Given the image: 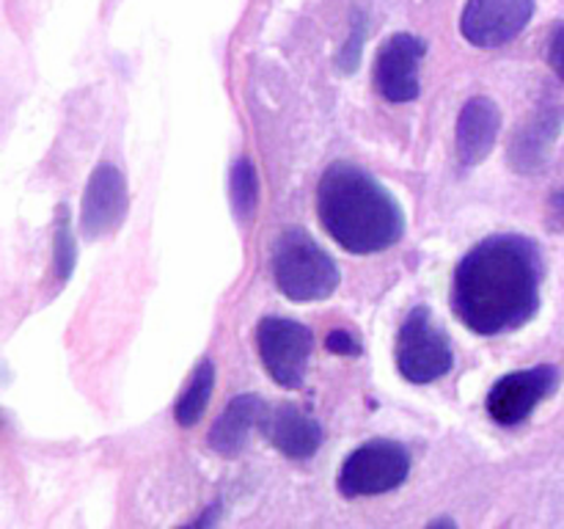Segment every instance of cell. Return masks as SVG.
<instances>
[{"label": "cell", "mask_w": 564, "mask_h": 529, "mask_svg": "<svg viewBox=\"0 0 564 529\" xmlns=\"http://www.w3.org/2000/svg\"><path fill=\"white\" fill-rule=\"evenodd\" d=\"M543 257L534 240L494 235L460 259L452 309L474 334L496 336L527 325L540 309Z\"/></svg>", "instance_id": "1"}, {"label": "cell", "mask_w": 564, "mask_h": 529, "mask_svg": "<svg viewBox=\"0 0 564 529\" xmlns=\"http://www.w3.org/2000/svg\"><path fill=\"white\" fill-rule=\"evenodd\" d=\"M317 213L325 231L352 253L386 251L405 231V215L397 198L375 176L350 163L325 169L317 187Z\"/></svg>", "instance_id": "2"}, {"label": "cell", "mask_w": 564, "mask_h": 529, "mask_svg": "<svg viewBox=\"0 0 564 529\" xmlns=\"http://www.w3.org/2000/svg\"><path fill=\"white\" fill-rule=\"evenodd\" d=\"M273 276L290 301H325L339 287L334 257L303 229H286L273 251Z\"/></svg>", "instance_id": "3"}, {"label": "cell", "mask_w": 564, "mask_h": 529, "mask_svg": "<svg viewBox=\"0 0 564 529\" xmlns=\"http://www.w3.org/2000/svg\"><path fill=\"white\" fill-rule=\"evenodd\" d=\"M452 342L427 306H416L397 336V367L411 384H433L452 369Z\"/></svg>", "instance_id": "4"}, {"label": "cell", "mask_w": 564, "mask_h": 529, "mask_svg": "<svg viewBox=\"0 0 564 529\" xmlns=\"http://www.w3.org/2000/svg\"><path fill=\"white\" fill-rule=\"evenodd\" d=\"M411 472V455L397 441H369L347 455L339 472V490L347 499L378 496L405 483Z\"/></svg>", "instance_id": "5"}, {"label": "cell", "mask_w": 564, "mask_h": 529, "mask_svg": "<svg viewBox=\"0 0 564 529\" xmlns=\"http://www.w3.org/2000/svg\"><path fill=\"white\" fill-rule=\"evenodd\" d=\"M257 345L270 378L284 389H301L312 358V331L286 317H264L257 325Z\"/></svg>", "instance_id": "6"}, {"label": "cell", "mask_w": 564, "mask_h": 529, "mask_svg": "<svg viewBox=\"0 0 564 529\" xmlns=\"http://www.w3.org/2000/svg\"><path fill=\"white\" fill-rule=\"evenodd\" d=\"M556 384H560V369L551 367V364L505 375L490 389L488 413L499 424H507V428L521 424L556 389Z\"/></svg>", "instance_id": "7"}, {"label": "cell", "mask_w": 564, "mask_h": 529, "mask_svg": "<svg viewBox=\"0 0 564 529\" xmlns=\"http://www.w3.org/2000/svg\"><path fill=\"white\" fill-rule=\"evenodd\" d=\"M534 14V0H468L460 33L477 47H501L512 42Z\"/></svg>", "instance_id": "8"}, {"label": "cell", "mask_w": 564, "mask_h": 529, "mask_svg": "<svg viewBox=\"0 0 564 529\" xmlns=\"http://www.w3.org/2000/svg\"><path fill=\"white\" fill-rule=\"evenodd\" d=\"M424 42L411 33H394L386 39L375 61V86L389 102H411L422 91L419 64L424 58Z\"/></svg>", "instance_id": "9"}, {"label": "cell", "mask_w": 564, "mask_h": 529, "mask_svg": "<svg viewBox=\"0 0 564 529\" xmlns=\"http://www.w3.org/2000/svg\"><path fill=\"white\" fill-rule=\"evenodd\" d=\"M127 182L116 165L102 163L94 169L88 180L86 193H83V231L86 237H102L108 231L119 229L127 215Z\"/></svg>", "instance_id": "10"}, {"label": "cell", "mask_w": 564, "mask_h": 529, "mask_svg": "<svg viewBox=\"0 0 564 529\" xmlns=\"http://www.w3.org/2000/svg\"><path fill=\"white\" fill-rule=\"evenodd\" d=\"M262 433L281 455L292 457V461H306L323 444V428L317 419L308 417L292 402H281V406L264 411Z\"/></svg>", "instance_id": "11"}, {"label": "cell", "mask_w": 564, "mask_h": 529, "mask_svg": "<svg viewBox=\"0 0 564 529\" xmlns=\"http://www.w3.org/2000/svg\"><path fill=\"white\" fill-rule=\"evenodd\" d=\"M501 110L494 99L474 97L457 116V158L463 165H479L496 147Z\"/></svg>", "instance_id": "12"}, {"label": "cell", "mask_w": 564, "mask_h": 529, "mask_svg": "<svg viewBox=\"0 0 564 529\" xmlns=\"http://www.w3.org/2000/svg\"><path fill=\"white\" fill-rule=\"evenodd\" d=\"M264 411H268V406L257 395L235 397L209 430V446L224 457L240 455L251 439L253 428L262 424Z\"/></svg>", "instance_id": "13"}, {"label": "cell", "mask_w": 564, "mask_h": 529, "mask_svg": "<svg viewBox=\"0 0 564 529\" xmlns=\"http://www.w3.org/2000/svg\"><path fill=\"white\" fill-rule=\"evenodd\" d=\"M213 389H215V367L209 358H204V361L196 367L191 384L185 386V391H182L180 402H176L174 408L176 422H180L182 428H193V424L204 417V411H207L209 406V397H213Z\"/></svg>", "instance_id": "14"}, {"label": "cell", "mask_w": 564, "mask_h": 529, "mask_svg": "<svg viewBox=\"0 0 564 529\" xmlns=\"http://www.w3.org/2000/svg\"><path fill=\"white\" fill-rule=\"evenodd\" d=\"M259 204V176L257 169L248 158H240L231 169V207H235L237 218L248 220L257 213Z\"/></svg>", "instance_id": "15"}, {"label": "cell", "mask_w": 564, "mask_h": 529, "mask_svg": "<svg viewBox=\"0 0 564 529\" xmlns=\"http://www.w3.org/2000/svg\"><path fill=\"white\" fill-rule=\"evenodd\" d=\"M69 218L61 215L58 226H55V270H58V279H69L72 264H75V242H72V229L66 224Z\"/></svg>", "instance_id": "16"}, {"label": "cell", "mask_w": 564, "mask_h": 529, "mask_svg": "<svg viewBox=\"0 0 564 529\" xmlns=\"http://www.w3.org/2000/svg\"><path fill=\"white\" fill-rule=\"evenodd\" d=\"M325 347H328L330 353H339V356H358V353H361V345H358V342L352 339V334H347L345 328L330 331L328 339H325Z\"/></svg>", "instance_id": "17"}, {"label": "cell", "mask_w": 564, "mask_h": 529, "mask_svg": "<svg viewBox=\"0 0 564 529\" xmlns=\"http://www.w3.org/2000/svg\"><path fill=\"white\" fill-rule=\"evenodd\" d=\"M549 64L564 80V22H560L549 36Z\"/></svg>", "instance_id": "18"}]
</instances>
